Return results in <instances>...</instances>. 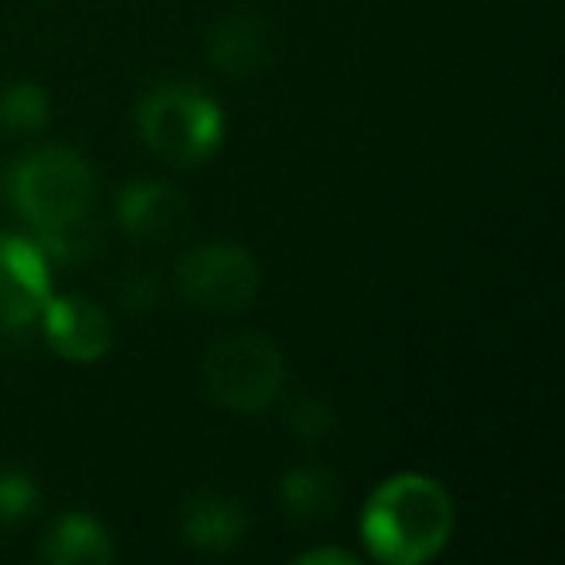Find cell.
<instances>
[{"label": "cell", "mask_w": 565, "mask_h": 565, "mask_svg": "<svg viewBox=\"0 0 565 565\" xmlns=\"http://www.w3.org/2000/svg\"><path fill=\"white\" fill-rule=\"evenodd\" d=\"M9 194L20 217L35 228V244L63 264H86L102 244L94 221L97 179L71 148H40L17 159L9 171Z\"/></svg>", "instance_id": "obj_1"}, {"label": "cell", "mask_w": 565, "mask_h": 565, "mask_svg": "<svg viewBox=\"0 0 565 565\" xmlns=\"http://www.w3.org/2000/svg\"><path fill=\"white\" fill-rule=\"evenodd\" d=\"M361 531L380 562H430L454 534V500L438 480L418 477V472H399L369 495Z\"/></svg>", "instance_id": "obj_2"}, {"label": "cell", "mask_w": 565, "mask_h": 565, "mask_svg": "<svg viewBox=\"0 0 565 565\" xmlns=\"http://www.w3.org/2000/svg\"><path fill=\"white\" fill-rule=\"evenodd\" d=\"M136 128L156 156H163L167 163L190 167L221 148L225 113L205 89L186 86V82H163L140 97Z\"/></svg>", "instance_id": "obj_3"}, {"label": "cell", "mask_w": 565, "mask_h": 565, "mask_svg": "<svg viewBox=\"0 0 565 565\" xmlns=\"http://www.w3.org/2000/svg\"><path fill=\"white\" fill-rule=\"evenodd\" d=\"M202 376L213 403L236 415H259L279 399L287 364L279 345L264 333H228L210 345Z\"/></svg>", "instance_id": "obj_4"}, {"label": "cell", "mask_w": 565, "mask_h": 565, "mask_svg": "<svg viewBox=\"0 0 565 565\" xmlns=\"http://www.w3.org/2000/svg\"><path fill=\"white\" fill-rule=\"evenodd\" d=\"M179 295L202 310H248L259 295V264L241 244H202L179 264Z\"/></svg>", "instance_id": "obj_5"}, {"label": "cell", "mask_w": 565, "mask_h": 565, "mask_svg": "<svg viewBox=\"0 0 565 565\" xmlns=\"http://www.w3.org/2000/svg\"><path fill=\"white\" fill-rule=\"evenodd\" d=\"M51 299L47 252L24 236L0 233V333H20Z\"/></svg>", "instance_id": "obj_6"}, {"label": "cell", "mask_w": 565, "mask_h": 565, "mask_svg": "<svg viewBox=\"0 0 565 565\" xmlns=\"http://www.w3.org/2000/svg\"><path fill=\"white\" fill-rule=\"evenodd\" d=\"M43 338L66 361H102L113 349V326L102 315V307H94L89 299L78 295H63V299H47L40 310Z\"/></svg>", "instance_id": "obj_7"}, {"label": "cell", "mask_w": 565, "mask_h": 565, "mask_svg": "<svg viewBox=\"0 0 565 565\" xmlns=\"http://www.w3.org/2000/svg\"><path fill=\"white\" fill-rule=\"evenodd\" d=\"M117 217L125 225V233H132L136 241L148 244H171L186 233L190 225V202L179 186L159 179H143L120 194Z\"/></svg>", "instance_id": "obj_8"}, {"label": "cell", "mask_w": 565, "mask_h": 565, "mask_svg": "<svg viewBox=\"0 0 565 565\" xmlns=\"http://www.w3.org/2000/svg\"><path fill=\"white\" fill-rule=\"evenodd\" d=\"M179 526L190 546L205 550V554H225V550L241 546L248 534V511L236 495L221 492V488H202L182 503Z\"/></svg>", "instance_id": "obj_9"}, {"label": "cell", "mask_w": 565, "mask_h": 565, "mask_svg": "<svg viewBox=\"0 0 565 565\" xmlns=\"http://www.w3.org/2000/svg\"><path fill=\"white\" fill-rule=\"evenodd\" d=\"M271 58V32L252 12H233L210 35V63L228 78H252Z\"/></svg>", "instance_id": "obj_10"}, {"label": "cell", "mask_w": 565, "mask_h": 565, "mask_svg": "<svg viewBox=\"0 0 565 565\" xmlns=\"http://www.w3.org/2000/svg\"><path fill=\"white\" fill-rule=\"evenodd\" d=\"M40 557L55 565H105L117 557L113 534L102 519L86 515V511H71V515L55 519L47 539L40 542Z\"/></svg>", "instance_id": "obj_11"}, {"label": "cell", "mask_w": 565, "mask_h": 565, "mask_svg": "<svg viewBox=\"0 0 565 565\" xmlns=\"http://www.w3.org/2000/svg\"><path fill=\"white\" fill-rule=\"evenodd\" d=\"M282 511L302 526L326 523L341 503V484L326 465H299L279 480Z\"/></svg>", "instance_id": "obj_12"}, {"label": "cell", "mask_w": 565, "mask_h": 565, "mask_svg": "<svg viewBox=\"0 0 565 565\" xmlns=\"http://www.w3.org/2000/svg\"><path fill=\"white\" fill-rule=\"evenodd\" d=\"M51 120V97L35 82H17L0 94V128L9 132H40Z\"/></svg>", "instance_id": "obj_13"}, {"label": "cell", "mask_w": 565, "mask_h": 565, "mask_svg": "<svg viewBox=\"0 0 565 565\" xmlns=\"http://www.w3.org/2000/svg\"><path fill=\"white\" fill-rule=\"evenodd\" d=\"M282 418H287V430L299 441H307V446H318V441H326L338 430V411L318 392H299L287 403V415Z\"/></svg>", "instance_id": "obj_14"}, {"label": "cell", "mask_w": 565, "mask_h": 565, "mask_svg": "<svg viewBox=\"0 0 565 565\" xmlns=\"http://www.w3.org/2000/svg\"><path fill=\"white\" fill-rule=\"evenodd\" d=\"M40 503V484L24 469H0V531L20 526Z\"/></svg>", "instance_id": "obj_15"}, {"label": "cell", "mask_w": 565, "mask_h": 565, "mask_svg": "<svg viewBox=\"0 0 565 565\" xmlns=\"http://www.w3.org/2000/svg\"><path fill=\"white\" fill-rule=\"evenodd\" d=\"M299 562L302 565H326V562H333V565H356V554L353 550H333V546H318V550H307V554H299Z\"/></svg>", "instance_id": "obj_16"}]
</instances>
